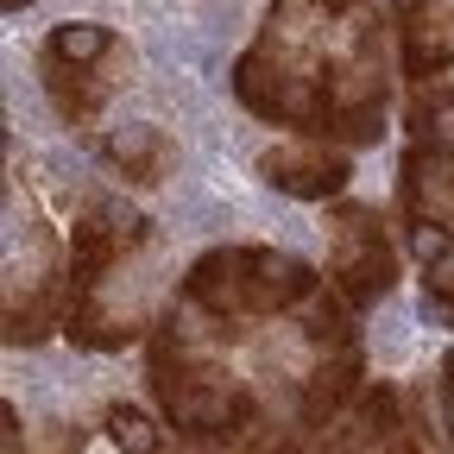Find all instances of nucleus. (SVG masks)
<instances>
[{
  "mask_svg": "<svg viewBox=\"0 0 454 454\" xmlns=\"http://www.w3.org/2000/svg\"><path fill=\"white\" fill-rule=\"evenodd\" d=\"M328 284L354 309L379 303L397 284V253L385 247V227L372 208H340L334 215V253H328Z\"/></svg>",
  "mask_w": 454,
  "mask_h": 454,
  "instance_id": "obj_1",
  "label": "nucleus"
},
{
  "mask_svg": "<svg viewBox=\"0 0 454 454\" xmlns=\"http://www.w3.org/2000/svg\"><path fill=\"white\" fill-rule=\"evenodd\" d=\"M259 177L271 184V190H284V196H303V202H328V196H340L348 190V177H354V164H348V152H328V139H291V145H271L265 158H259Z\"/></svg>",
  "mask_w": 454,
  "mask_h": 454,
  "instance_id": "obj_2",
  "label": "nucleus"
},
{
  "mask_svg": "<svg viewBox=\"0 0 454 454\" xmlns=\"http://www.w3.org/2000/svg\"><path fill=\"white\" fill-rule=\"evenodd\" d=\"M322 291L316 265H303L297 253H278V247H247V303L253 316H278V309H297Z\"/></svg>",
  "mask_w": 454,
  "mask_h": 454,
  "instance_id": "obj_3",
  "label": "nucleus"
},
{
  "mask_svg": "<svg viewBox=\"0 0 454 454\" xmlns=\"http://www.w3.org/2000/svg\"><path fill=\"white\" fill-rule=\"evenodd\" d=\"M397 57H404L411 82H435L454 64V7L423 0L417 13H404V26H397Z\"/></svg>",
  "mask_w": 454,
  "mask_h": 454,
  "instance_id": "obj_4",
  "label": "nucleus"
},
{
  "mask_svg": "<svg viewBox=\"0 0 454 454\" xmlns=\"http://www.w3.org/2000/svg\"><path fill=\"white\" fill-rule=\"evenodd\" d=\"M354 391H360V348H340V354H328V360L309 372V385H303V404H297L303 429H328Z\"/></svg>",
  "mask_w": 454,
  "mask_h": 454,
  "instance_id": "obj_5",
  "label": "nucleus"
},
{
  "mask_svg": "<svg viewBox=\"0 0 454 454\" xmlns=\"http://www.w3.org/2000/svg\"><path fill=\"white\" fill-rule=\"evenodd\" d=\"M114 57V32L95 20H70L44 38V64H70V70H101Z\"/></svg>",
  "mask_w": 454,
  "mask_h": 454,
  "instance_id": "obj_6",
  "label": "nucleus"
},
{
  "mask_svg": "<svg viewBox=\"0 0 454 454\" xmlns=\"http://www.w3.org/2000/svg\"><path fill=\"white\" fill-rule=\"evenodd\" d=\"M107 82L114 76H95V70H70V64H44V89L57 101L64 121H89V114L107 101Z\"/></svg>",
  "mask_w": 454,
  "mask_h": 454,
  "instance_id": "obj_7",
  "label": "nucleus"
},
{
  "mask_svg": "<svg viewBox=\"0 0 454 454\" xmlns=\"http://www.w3.org/2000/svg\"><path fill=\"white\" fill-rule=\"evenodd\" d=\"M107 158L121 164L133 184H158V177H164V139H158V127H127V133H114V139H107Z\"/></svg>",
  "mask_w": 454,
  "mask_h": 454,
  "instance_id": "obj_8",
  "label": "nucleus"
},
{
  "mask_svg": "<svg viewBox=\"0 0 454 454\" xmlns=\"http://www.w3.org/2000/svg\"><path fill=\"white\" fill-rule=\"evenodd\" d=\"M348 297H309V316H303V340H309V348H322V354H340V348H354V322H348Z\"/></svg>",
  "mask_w": 454,
  "mask_h": 454,
  "instance_id": "obj_9",
  "label": "nucleus"
},
{
  "mask_svg": "<svg viewBox=\"0 0 454 454\" xmlns=\"http://www.w3.org/2000/svg\"><path fill=\"white\" fill-rule=\"evenodd\" d=\"M64 334L70 340H82V348H127V340L139 334V328H127V322H114L95 297H70V316H64Z\"/></svg>",
  "mask_w": 454,
  "mask_h": 454,
  "instance_id": "obj_10",
  "label": "nucleus"
},
{
  "mask_svg": "<svg viewBox=\"0 0 454 454\" xmlns=\"http://www.w3.org/2000/svg\"><path fill=\"white\" fill-rule=\"evenodd\" d=\"M107 442L121 448V454H164V429L139 404H114L107 411Z\"/></svg>",
  "mask_w": 454,
  "mask_h": 454,
  "instance_id": "obj_11",
  "label": "nucleus"
},
{
  "mask_svg": "<svg viewBox=\"0 0 454 454\" xmlns=\"http://www.w3.org/2000/svg\"><path fill=\"white\" fill-rule=\"evenodd\" d=\"M64 316H70V303H57V291H38L26 309H7V340L13 348H32V340H44L51 322H64Z\"/></svg>",
  "mask_w": 454,
  "mask_h": 454,
  "instance_id": "obj_12",
  "label": "nucleus"
},
{
  "mask_svg": "<svg viewBox=\"0 0 454 454\" xmlns=\"http://www.w3.org/2000/svg\"><path fill=\"white\" fill-rule=\"evenodd\" d=\"M423 291H429L435 303H448V309H454V240H448L435 259H423Z\"/></svg>",
  "mask_w": 454,
  "mask_h": 454,
  "instance_id": "obj_13",
  "label": "nucleus"
},
{
  "mask_svg": "<svg viewBox=\"0 0 454 454\" xmlns=\"http://www.w3.org/2000/svg\"><path fill=\"white\" fill-rule=\"evenodd\" d=\"M411 240H417V259H435V253L454 240V227H442V221H417V234H411Z\"/></svg>",
  "mask_w": 454,
  "mask_h": 454,
  "instance_id": "obj_14",
  "label": "nucleus"
},
{
  "mask_svg": "<svg viewBox=\"0 0 454 454\" xmlns=\"http://www.w3.org/2000/svg\"><path fill=\"white\" fill-rule=\"evenodd\" d=\"M442 385H448V391H454V354H448V360H442Z\"/></svg>",
  "mask_w": 454,
  "mask_h": 454,
  "instance_id": "obj_15",
  "label": "nucleus"
},
{
  "mask_svg": "<svg viewBox=\"0 0 454 454\" xmlns=\"http://www.w3.org/2000/svg\"><path fill=\"white\" fill-rule=\"evenodd\" d=\"M0 7H7V13H20V7H32V0H0Z\"/></svg>",
  "mask_w": 454,
  "mask_h": 454,
  "instance_id": "obj_16",
  "label": "nucleus"
},
{
  "mask_svg": "<svg viewBox=\"0 0 454 454\" xmlns=\"http://www.w3.org/2000/svg\"><path fill=\"white\" fill-rule=\"evenodd\" d=\"M397 7H404V13H417V7H423V0H397Z\"/></svg>",
  "mask_w": 454,
  "mask_h": 454,
  "instance_id": "obj_17",
  "label": "nucleus"
}]
</instances>
